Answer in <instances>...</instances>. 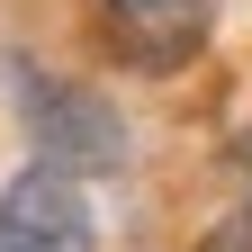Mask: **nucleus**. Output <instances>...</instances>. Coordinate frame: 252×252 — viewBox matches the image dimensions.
<instances>
[{"label":"nucleus","mask_w":252,"mask_h":252,"mask_svg":"<svg viewBox=\"0 0 252 252\" xmlns=\"http://www.w3.org/2000/svg\"><path fill=\"white\" fill-rule=\"evenodd\" d=\"M9 108H18L27 162H45L63 180L126 171V117H117V99L99 81H72V72H45V63L9 54Z\"/></svg>","instance_id":"nucleus-1"},{"label":"nucleus","mask_w":252,"mask_h":252,"mask_svg":"<svg viewBox=\"0 0 252 252\" xmlns=\"http://www.w3.org/2000/svg\"><path fill=\"white\" fill-rule=\"evenodd\" d=\"M198 252H252V198H243V207H225V216H216V225L198 234Z\"/></svg>","instance_id":"nucleus-4"},{"label":"nucleus","mask_w":252,"mask_h":252,"mask_svg":"<svg viewBox=\"0 0 252 252\" xmlns=\"http://www.w3.org/2000/svg\"><path fill=\"white\" fill-rule=\"evenodd\" d=\"M207 27H216V0H99L108 54L144 81H171L180 63H198Z\"/></svg>","instance_id":"nucleus-2"},{"label":"nucleus","mask_w":252,"mask_h":252,"mask_svg":"<svg viewBox=\"0 0 252 252\" xmlns=\"http://www.w3.org/2000/svg\"><path fill=\"white\" fill-rule=\"evenodd\" d=\"M0 252H99V216H90L81 180L27 162L0 180Z\"/></svg>","instance_id":"nucleus-3"}]
</instances>
